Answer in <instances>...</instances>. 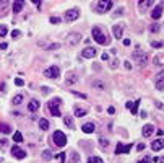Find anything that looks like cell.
<instances>
[{
  "instance_id": "21",
  "label": "cell",
  "mask_w": 164,
  "mask_h": 163,
  "mask_svg": "<svg viewBox=\"0 0 164 163\" xmlns=\"http://www.w3.org/2000/svg\"><path fill=\"white\" fill-rule=\"evenodd\" d=\"M23 8H25V0H18V2H13V13H20Z\"/></svg>"
},
{
  "instance_id": "54",
  "label": "cell",
  "mask_w": 164,
  "mask_h": 163,
  "mask_svg": "<svg viewBox=\"0 0 164 163\" xmlns=\"http://www.w3.org/2000/svg\"><path fill=\"white\" fill-rule=\"evenodd\" d=\"M156 106H158L159 109H163V108H164V104H163V103H156Z\"/></svg>"
},
{
  "instance_id": "7",
  "label": "cell",
  "mask_w": 164,
  "mask_h": 163,
  "mask_svg": "<svg viewBox=\"0 0 164 163\" xmlns=\"http://www.w3.org/2000/svg\"><path fill=\"white\" fill-rule=\"evenodd\" d=\"M80 16V10L78 8H72V10H67L65 11V21H75L76 18Z\"/></svg>"
},
{
  "instance_id": "26",
  "label": "cell",
  "mask_w": 164,
  "mask_h": 163,
  "mask_svg": "<svg viewBox=\"0 0 164 163\" xmlns=\"http://www.w3.org/2000/svg\"><path fill=\"white\" fill-rule=\"evenodd\" d=\"M93 88H98V90H106V85L102 83V82H99V80H94V82H93Z\"/></svg>"
},
{
  "instance_id": "17",
  "label": "cell",
  "mask_w": 164,
  "mask_h": 163,
  "mask_svg": "<svg viewBox=\"0 0 164 163\" xmlns=\"http://www.w3.org/2000/svg\"><path fill=\"white\" fill-rule=\"evenodd\" d=\"M151 148H153L154 152L163 150V148H164V139H156L154 142H151Z\"/></svg>"
},
{
  "instance_id": "9",
  "label": "cell",
  "mask_w": 164,
  "mask_h": 163,
  "mask_svg": "<svg viewBox=\"0 0 164 163\" xmlns=\"http://www.w3.org/2000/svg\"><path fill=\"white\" fill-rule=\"evenodd\" d=\"M96 54H98V51H96L94 47H85L81 51V57L83 59H93V57H96Z\"/></svg>"
},
{
  "instance_id": "42",
  "label": "cell",
  "mask_w": 164,
  "mask_h": 163,
  "mask_svg": "<svg viewBox=\"0 0 164 163\" xmlns=\"http://www.w3.org/2000/svg\"><path fill=\"white\" fill-rule=\"evenodd\" d=\"M59 47H60V44H59V42H55V44H50L47 49H49V51H54V49H59Z\"/></svg>"
},
{
  "instance_id": "39",
  "label": "cell",
  "mask_w": 164,
  "mask_h": 163,
  "mask_svg": "<svg viewBox=\"0 0 164 163\" xmlns=\"http://www.w3.org/2000/svg\"><path fill=\"white\" fill-rule=\"evenodd\" d=\"M65 155H67V153H59V155H57V160H59V162H62V163H64L65 160H67V157H65Z\"/></svg>"
},
{
  "instance_id": "47",
  "label": "cell",
  "mask_w": 164,
  "mask_h": 163,
  "mask_svg": "<svg viewBox=\"0 0 164 163\" xmlns=\"http://www.w3.org/2000/svg\"><path fill=\"white\" fill-rule=\"evenodd\" d=\"M41 90H42V93H44V95H47V93L50 92V88H49V87H42Z\"/></svg>"
},
{
  "instance_id": "11",
  "label": "cell",
  "mask_w": 164,
  "mask_h": 163,
  "mask_svg": "<svg viewBox=\"0 0 164 163\" xmlns=\"http://www.w3.org/2000/svg\"><path fill=\"white\" fill-rule=\"evenodd\" d=\"M154 85H156V90H164V70H161L158 75H156Z\"/></svg>"
},
{
  "instance_id": "34",
  "label": "cell",
  "mask_w": 164,
  "mask_h": 163,
  "mask_svg": "<svg viewBox=\"0 0 164 163\" xmlns=\"http://www.w3.org/2000/svg\"><path fill=\"white\" fill-rule=\"evenodd\" d=\"M151 46H153L154 49H159V47L164 46V42H161V41H153V42H151Z\"/></svg>"
},
{
  "instance_id": "20",
  "label": "cell",
  "mask_w": 164,
  "mask_h": 163,
  "mask_svg": "<svg viewBox=\"0 0 164 163\" xmlns=\"http://www.w3.org/2000/svg\"><path fill=\"white\" fill-rule=\"evenodd\" d=\"M153 132H154V126H153V124H146V126L143 127V131H141L143 137H149Z\"/></svg>"
},
{
  "instance_id": "6",
  "label": "cell",
  "mask_w": 164,
  "mask_h": 163,
  "mask_svg": "<svg viewBox=\"0 0 164 163\" xmlns=\"http://www.w3.org/2000/svg\"><path fill=\"white\" fill-rule=\"evenodd\" d=\"M132 57L138 62L140 65H146V62H148V54H146L145 51H140V49H138V51H135Z\"/></svg>"
},
{
  "instance_id": "5",
  "label": "cell",
  "mask_w": 164,
  "mask_h": 163,
  "mask_svg": "<svg viewBox=\"0 0 164 163\" xmlns=\"http://www.w3.org/2000/svg\"><path fill=\"white\" fill-rule=\"evenodd\" d=\"M44 77H47V78H59L60 77V69L57 65H50V67H47L44 70Z\"/></svg>"
},
{
  "instance_id": "36",
  "label": "cell",
  "mask_w": 164,
  "mask_h": 163,
  "mask_svg": "<svg viewBox=\"0 0 164 163\" xmlns=\"http://www.w3.org/2000/svg\"><path fill=\"white\" fill-rule=\"evenodd\" d=\"M149 31H151V33H158V31H159V25H158V23H154V25H151Z\"/></svg>"
},
{
  "instance_id": "4",
  "label": "cell",
  "mask_w": 164,
  "mask_h": 163,
  "mask_svg": "<svg viewBox=\"0 0 164 163\" xmlns=\"http://www.w3.org/2000/svg\"><path fill=\"white\" fill-rule=\"evenodd\" d=\"M112 7H114V2H110V0H107V2H106V0H101V2L96 3V11H98V13H106V11L110 10Z\"/></svg>"
},
{
  "instance_id": "25",
  "label": "cell",
  "mask_w": 164,
  "mask_h": 163,
  "mask_svg": "<svg viewBox=\"0 0 164 163\" xmlns=\"http://www.w3.org/2000/svg\"><path fill=\"white\" fill-rule=\"evenodd\" d=\"M86 109H83V108H75V116L76 117H83V116H86Z\"/></svg>"
},
{
  "instance_id": "35",
  "label": "cell",
  "mask_w": 164,
  "mask_h": 163,
  "mask_svg": "<svg viewBox=\"0 0 164 163\" xmlns=\"http://www.w3.org/2000/svg\"><path fill=\"white\" fill-rule=\"evenodd\" d=\"M20 36H21V31L20 30H13V31H11V38H13V39H18Z\"/></svg>"
},
{
  "instance_id": "37",
  "label": "cell",
  "mask_w": 164,
  "mask_h": 163,
  "mask_svg": "<svg viewBox=\"0 0 164 163\" xmlns=\"http://www.w3.org/2000/svg\"><path fill=\"white\" fill-rule=\"evenodd\" d=\"M50 23H52V25H59L60 18H59V16H50Z\"/></svg>"
},
{
  "instance_id": "49",
  "label": "cell",
  "mask_w": 164,
  "mask_h": 163,
  "mask_svg": "<svg viewBox=\"0 0 164 163\" xmlns=\"http://www.w3.org/2000/svg\"><path fill=\"white\" fill-rule=\"evenodd\" d=\"M132 44V41L130 39H124V46H130Z\"/></svg>"
},
{
  "instance_id": "29",
  "label": "cell",
  "mask_w": 164,
  "mask_h": 163,
  "mask_svg": "<svg viewBox=\"0 0 164 163\" xmlns=\"http://www.w3.org/2000/svg\"><path fill=\"white\" fill-rule=\"evenodd\" d=\"M138 104H140V100H137V101L132 103V108H130L132 114H137V111H138Z\"/></svg>"
},
{
  "instance_id": "33",
  "label": "cell",
  "mask_w": 164,
  "mask_h": 163,
  "mask_svg": "<svg viewBox=\"0 0 164 163\" xmlns=\"http://www.w3.org/2000/svg\"><path fill=\"white\" fill-rule=\"evenodd\" d=\"M8 33V30H7V26L5 25H0V38H3V36Z\"/></svg>"
},
{
  "instance_id": "13",
  "label": "cell",
  "mask_w": 164,
  "mask_h": 163,
  "mask_svg": "<svg viewBox=\"0 0 164 163\" xmlns=\"http://www.w3.org/2000/svg\"><path fill=\"white\" fill-rule=\"evenodd\" d=\"M78 80H80L78 75L72 72V73H68V75H67V78H65V85H67V87H72V85H75Z\"/></svg>"
},
{
  "instance_id": "28",
  "label": "cell",
  "mask_w": 164,
  "mask_h": 163,
  "mask_svg": "<svg viewBox=\"0 0 164 163\" xmlns=\"http://www.w3.org/2000/svg\"><path fill=\"white\" fill-rule=\"evenodd\" d=\"M0 132H3V134H10V132H11V127L8 126V124H0Z\"/></svg>"
},
{
  "instance_id": "14",
  "label": "cell",
  "mask_w": 164,
  "mask_h": 163,
  "mask_svg": "<svg viewBox=\"0 0 164 163\" xmlns=\"http://www.w3.org/2000/svg\"><path fill=\"white\" fill-rule=\"evenodd\" d=\"M163 16V3H159V5L154 7V10L151 11V18L153 20H159Z\"/></svg>"
},
{
  "instance_id": "41",
  "label": "cell",
  "mask_w": 164,
  "mask_h": 163,
  "mask_svg": "<svg viewBox=\"0 0 164 163\" xmlns=\"http://www.w3.org/2000/svg\"><path fill=\"white\" fill-rule=\"evenodd\" d=\"M99 142H101V147H107V145H109V140H107V139H99Z\"/></svg>"
},
{
  "instance_id": "10",
  "label": "cell",
  "mask_w": 164,
  "mask_h": 163,
  "mask_svg": "<svg viewBox=\"0 0 164 163\" xmlns=\"http://www.w3.org/2000/svg\"><path fill=\"white\" fill-rule=\"evenodd\" d=\"M11 155L15 158H18V160H23V158L26 157V152L23 148H20L18 145H13V147H11Z\"/></svg>"
},
{
  "instance_id": "53",
  "label": "cell",
  "mask_w": 164,
  "mask_h": 163,
  "mask_svg": "<svg viewBox=\"0 0 164 163\" xmlns=\"http://www.w3.org/2000/svg\"><path fill=\"white\" fill-rule=\"evenodd\" d=\"M102 61H109V56H107L106 52H104V54H102Z\"/></svg>"
},
{
  "instance_id": "8",
  "label": "cell",
  "mask_w": 164,
  "mask_h": 163,
  "mask_svg": "<svg viewBox=\"0 0 164 163\" xmlns=\"http://www.w3.org/2000/svg\"><path fill=\"white\" fill-rule=\"evenodd\" d=\"M81 38H83V36L80 34V33H68V34H67V42L72 44V46H75V44H78L80 41H81Z\"/></svg>"
},
{
  "instance_id": "12",
  "label": "cell",
  "mask_w": 164,
  "mask_h": 163,
  "mask_svg": "<svg viewBox=\"0 0 164 163\" xmlns=\"http://www.w3.org/2000/svg\"><path fill=\"white\" fill-rule=\"evenodd\" d=\"M130 150H132V143H129V145H122V143H117V147H115V153L117 155H120V153H130Z\"/></svg>"
},
{
  "instance_id": "38",
  "label": "cell",
  "mask_w": 164,
  "mask_h": 163,
  "mask_svg": "<svg viewBox=\"0 0 164 163\" xmlns=\"http://www.w3.org/2000/svg\"><path fill=\"white\" fill-rule=\"evenodd\" d=\"M137 163H151V158H149L148 155H145V157L141 158V160H140V162H137Z\"/></svg>"
},
{
  "instance_id": "16",
  "label": "cell",
  "mask_w": 164,
  "mask_h": 163,
  "mask_svg": "<svg viewBox=\"0 0 164 163\" xmlns=\"http://www.w3.org/2000/svg\"><path fill=\"white\" fill-rule=\"evenodd\" d=\"M81 131H83L85 134H93L96 131V124L94 122H86V124L81 126Z\"/></svg>"
},
{
  "instance_id": "27",
  "label": "cell",
  "mask_w": 164,
  "mask_h": 163,
  "mask_svg": "<svg viewBox=\"0 0 164 163\" xmlns=\"http://www.w3.org/2000/svg\"><path fill=\"white\" fill-rule=\"evenodd\" d=\"M52 157H54V155H52V152H50V150H44V152H42V158H44L46 162H50V160H52Z\"/></svg>"
},
{
  "instance_id": "24",
  "label": "cell",
  "mask_w": 164,
  "mask_h": 163,
  "mask_svg": "<svg viewBox=\"0 0 164 163\" xmlns=\"http://www.w3.org/2000/svg\"><path fill=\"white\" fill-rule=\"evenodd\" d=\"M39 129L41 131H47L49 129V121L47 119H39Z\"/></svg>"
},
{
  "instance_id": "19",
  "label": "cell",
  "mask_w": 164,
  "mask_h": 163,
  "mask_svg": "<svg viewBox=\"0 0 164 163\" xmlns=\"http://www.w3.org/2000/svg\"><path fill=\"white\" fill-rule=\"evenodd\" d=\"M39 106H41V103L37 101V100H31V101L28 103V109H29L31 112H36L39 109Z\"/></svg>"
},
{
  "instance_id": "1",
  "label": "cell",
  "mask_w": 164,
  "mask_h": 163,
  "mask_svg": "<svg viewBox=\"0 0 164 163\" xmlns=\"http://www.w3.org/2000/svg\"><path fill=\"white\" fill-rule=\"evenodd\" d=\"M91 36H93V39H94L98 44H101V46H109L110 44V38L107 36V33H104V31L101 30L99 26H94V28L91 30Z\"/></svg>"
},
{
  "instance_id": "23",
  "label": "cell",
  "mask_w": 164,
  "mask_h": 163,
  "mask_svg": "<svg viewBox=\"0 0 164 163\" xmlns=\"http://www.w3.org/2000/svg\"><path fill=\"white\" fill-rule=\"evenodd\" d=\"M68 163H80V155H78V153H76V152H72V153H70Z\"/></svg>"
},
{
  "instance_id": "50",
  "label": "cell",
  "mask_w": 164,
  "mask_h": 163,
  "mask_svg": "<svg viewBox=\"0 0 164 163\" xmlns=\"http://www.w3.org/2000/svg\"><path fill=\"white\" fill-rule=\"evenodd\" d=\"M143 148H145V143H138V147H137V150H140V152H141Z\"/></svg>"
},
{
  "instance_id": "43",
  "label": "cell",
  "mask_w": 164,
  "mask_h": 163,
  "mask_svg": "<svg viewBox=\"0 0 164 163\" xmlns=\"http://www.w3.org/2000/svg\"><path fill=\"white\" fill-rule=\"evenodd\" d=\"M75 95V96H78V98H83V100H86V95L85 93H78V92H72Z\"/></svg>"
},
{
  "instance_id": "32",
  "label": "cell",
  "mask_w": 164,
  "mask_h": 163,
  "mask_svg": "<svg viewBox=\"0 0 164 163\" xmlns=\"http://www.w3.org/2000/svg\"><path fill=\"white\" fill-rule=\"evenodd\" d=\"M88 163H104V162H102V158H99V157H90L88 158Z\"/></svg>"
},
{
  "instance_id": "31",
  "label": "cell",
  "mask_w": 164,
  "mask_h": 163,
  "mask_svg": "<svg viewBox=\"0 0 164 163\" xmlns=\"http://www.w3.org/2000/svg\"><path fill=\"white\" fill-rule=\"evenodd\" d=\"M13 140H15L16 143L23 142V135H21V132H15V134H13Z\"/></svg>"
},
{
  "instance_id": "30",
  "label": "cell",
  "mask_w": 164,
  "mask_h": 163,
  "mask_svg": "<svg viewBox=\"0 0 164 163\" xmlns=\"http://www.w3.org/2000/svg\"><path fill=\"white\" fill-rule=\"evenodd\" d=\"M23 100H25V98H23V95H15V96H13V104H21V103H23Z\"/></svg>"
},
{
  "instance_id": "46",
  "label": "cell",
  "mask_w": 164,
  "mask_h": 163,
  "mask_svg": "<svg viewBox=\"0 0 164 163\" xmlns=\"http://www.w3.org/2000/svg\"><path fill=\"white\" fill-rule=\"evenodd\" d=\"M154 163H164V157H156V158H154Z\"/></svg>"
},
{
  "instance_id": "3",
  "label": "cell",
  "mask_w": 164,
  "mask_h": 163,
  "mask_svg": "<svg viewBox=\"0 0 164 163\" xmlns=\"http://www.w3.org/2000/svg\"><path fill=\"white\" fill-rule=\"evenodd\" d=\"M52 143L57 147H65L67 145V135L62 131H55L54 135H52Z\"/></svg>"
},
{
  "instance_id": "52",
  "label": "cell",
  "mask_w": 164,
  "mask_h": 163,
  "mask_svg": "<svg viewBox=\"0 0 164 163\" xmlns=\"http://www.w3.org/2000/svg\"><path fill=\"white\" fill-rule=\"evenodd\" d=\"M7 142H8V140H5V139H3V140L0 142V147H5V145H7Z\"/></svg>"
},
{
  "instance_id": "2",
  "label": "cell",
  "mask_w": 164,
  "mask_h": 163,
  "mask_svg": "<svg viewBox=\"0 0 164 163\" xmlns=\"http://www.w3.org/2000/svg\"><path fill=\"white\" fill-rule=\"evenodd\" d=\"M60 103H62V100H60L59 96L54 98V100H50V101L47 103V108H49V111H50V114H52V116H55V117L62 116V114H60V109H59Z\"/></svg>"
},
{
  "instance_id": "44",
  "label": "cell",
  "mask_w": 164,
  "mask_h": 163,
  "mask_svg": "<svg viewBox=\"0 0 164 163\" xmlns=\"http://www.w3.org/2000/svg\"><path fill=\"white\" fill-rule=\"evenodd\" d=\"M124 65H125V69H127V70H130V69H132V64H130V61H125Z\"/></svg>"
},
{
  "instance_id": "18",
  "label": "cell",
  "mask_w": 164,
  "mask_h": 163,
  "mask_svg": "<svg viewBox=\"0 0 164 163\" xmlns=\"http://www.w3.org/2000/svg\"><path fill=\"white\" fill-rule=\"evenodd\" d=\"M154 2L153 0H141V2H138V8L140 11H145L146 8H149V7H153Z\"/></svg>"
},
{
  "instance_id": "48",
  "label": "cell",
  "mask_w": 164,
  "mask_h": 163,
  "mask_svg": "<svg viewBox=\"0 0 164 163\" xmlns=\"http://www.w3.org/2000/svg\"><path fill=\"white\" fill-rule=\"evenodd\" d=\"M117 64H119V61L115 59V61H112V64H110V67H112V69H115V67H117Z\"/></svg>"
},
{
  "instance_id": "22",
  "label": "cell",
  "mask_w": 164,
  "mask_h": 163,
  "mask_svg": "<svg viewBox=\"0 0 164 163\" xmlns=\"http://www.w3.org/2000/svg\"><path fill=\"white\" fill-rule=\"evenodd\" d=\"M64 124L67 126L68 129H73L75 127V124H73V119H72V116H65L64 117Z\"/></svg>"
},
{
  "instance_id": "51",
  "label": "cell",
  "mask_w": 164,
  "mask_h": 163,
  "mask_svg": "<svg viewBox=\"0 0 164 163\" xmlns=\"http://www.w3.org/2000/svg\"><path fill=\"white\" fill-rule=\"evenodd\" d=\"M107 112H109V114H114V112H115V109H114V108H112V106H110L109 109H107Z\"/></svg>"
},
{
  "instance_id": "15",
  "label": "cell",
  "mask_w": 164,
  "mask_h": 163,
  "mask_svg": "<svg viewBox=\"0 0 164 163\" xmlns=\"http://www.w3.org/2000/svg\"><path fill=\"white\" fill-rule=\"evenodd\" d=\"M112 33H114V38L120 39V38H122V34H124V25H122V23H119V25H114V28H112Z\"/></svg>"
},
{
  "instance_id": "40",
  "label": "cell",
  "mask_w": 164,
  "mask_h": 163,
  "mask_svg": "<svg viewBox=\"0 0 164 163\" xmlns=\"http://www.w3.org/2000/svg\"><path fill=\"white\" fill-rule=\"evenodd\" d=\"M15 85H16V87H23V85H25L23 78H15Z\"/></svg>"
},
{
  "instance_id": "45",
  "label": "cell",
  "mask_w": 164,
  "mask_h": 163,
  "mask_svg": "<svg viewBox=\"0 0 164 163\" xmlns=\"http://www.w3.org/2000/svg\"><path fill=\"white\" fill-rule=\"evenodd\" d=\"M7 47H8V44H7V42H0V51H5Z\"/></svg>"
}]
</instances>
